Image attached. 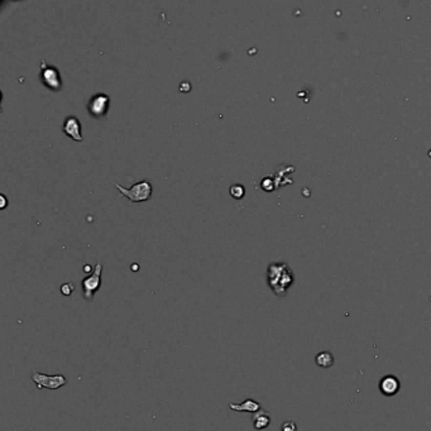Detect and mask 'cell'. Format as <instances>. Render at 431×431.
Masks as SVG:
<instances>
[{"instance_id":"cell-10","label":"cell","mask_w":431,"mask_h":431,"mask_svg":"<svg viewBox=\"0 0 431 431\" xmlns=\"http://www.w3.org/2000/svg\"><path fill=\"white\" fill-rule=\"evenodd\" d=\"M253 426L256 430H264L271 424V415L264 410H260L253 415Z\"/></svg>"},{"instance_id":"cell-18","label":"cell","mask_w":431,"mask_h":431,"mask_svg":"<svg viewBox=\"0 0 431 431\" xmlns=\"http://www.w3.org/2000/svg\"><path fill=\"white\" fill-rule=\"evenodd\" d=\"M133 269H134V271H137V269H138V266H137V264H135V266H133Z\"/></svg>"},{"instance_id":"cell-3","label":"cell","mask_w":431,"mask_h":431,"mask_svg":"<svg viewBox=\"0 0 431 431\" xmlns=\"http://www.w3.org/2000/svg\"><path fill=\"white\" fill-rule=\"evenodd\" d=\"M101 273H103V264L100 262H98L96 266H95L94 271L91 272V275H89L81 281L85 300L91 301L94 299L95 294L99 291V288L101 286Z\"/></svg>"},{"instance_id":"cell-17","label":"cell","mask_w":431,"mask_h":431,"mask_svg":"<svg viewBox=\"0 0 431 431\" xmlns=\"http://www.w3.org/2000/svg\"><path fill=\"white\" fill-rule=\"evenodd\" d=\"M1 199H3V206H1V208H5V197L1 196Z\"/></svg>"},{"instance_id":"cell-12","label":"cell","mask_w":431,"mask_h":431,"mask_svg":"<svg viewBox=\"0 0 431 431\" xmlns=\"http://www.w3.org/2000/svg\"><path fill=\"white\" fill-rule=\"evenodd\" d=\"M229 194L233 199L240 200L244 197L245 189L244 186H242V185H232V186L229 187Z\"/></svg>"},{"instance_id":"cell-2","label":"cell","mask_w":431,"mask_h":431,"mask_svg":"<svg viewBox=\"0 0 431 431\" xmlns=\"http://www.w3.org/2000/svg\"><path fill=\"white\" fill-rule=\"evenodd\" d=\"M115 187L119 190V193L131 202H143L147 201L152 196L153 189L148 181H139L138 184L133 185L130 189L122 187L119 184H115Z\"/></svg>"},{"instance_id":"cell-4","label":"cell","mask_w":431,"mask_h":431,"mask_svg":"<svg viewBox=\"0 0 431 431\" xmlns=\"http://www.w3.org/2000/svg\"><path fill=\"white\" fill-rule=\"evenodd\" d=\"M32 381L36 383L38 389L47 388V389H51V391L61 388V387L66 386V383H67L66 377L62 376V374L48 376V374L40 373V372H33V373H32Z\"/></svg>"},{"instance_id":"cell-15","label":"cell","mask_w":431,"mask_h":431,"mask_svg":"<svg viewBox=\"0 0 431 431\" xmlns=\"http://www.w3.org/2000/svg\"><path fill=\"white\" fill-rule=\"evenodd\" d=\"M180 90L184 92H189L190 91V84L189 83H182L180 85Z\"/></svg>"},{"instance_id":"cell-7","label":"cell","mask_w":431,"mask_h":431,"mask_svg":"<svg viewBox=\"0 0 431 431\" xmlns=\"http://www.w3.org/2000/svg\"><path fill=\"white\" fill-rule=\"evenodd\" d=\"M62 129H64L65 134L68 135L70 138L75 139L76 142H83L84 138L83 133H81L83 131V127H81V123H80V120L77 119L76 116L72 115L66 118Z\"/></svg>"},{"instance_id":"cell-1","label":"cell","mask_w":431,"mask_h":431,"mask_svg":"<svg viewBox=\"0 0 431 431\" xmlns=\"http://www.w3.org/2000/svg\"><path fill=\"white\" fill-rule=\"evenodd\" d=\"M295 281L290 266L282 262L269 263L267 268V283L279 297H284Z\"/></svg>"},{"instance_id":"cell-9","label":"cell","mask_w":431,"mask_h":431,"mask_svg":"<svg viewBox=\"0 0 431 431\" xmlns=\"http://www.w3.org/2000/svg\"><path fill=\"white\" fill-rule=\"evenodd\" d=\"M229 409L236 412H249V413H256L258 411H260V404L257 401L252 400V398H247L240 404H229Z\"/></svg>"},{"instance_id":"cell-16","label":"cell","mask_w":431,"mask_h":431,"mask_svg":"<svg viewBox=\"0 0 431 431\" xmlns=\"http://www.w3.org/2000/svg\"><path fill=\"white\" fill-rule=\"evenodd\" d=\"M84 271H85V272H90V271H91V267H90V266H85Z\"/></svg>"},{"instance_id":"cell-11","label":"cell","mask_w":431,"mask_h":431,"mask_svg":"<svg viewBox=\"0 0 431 431\" xmlns=\"http://www.w3.org/2000/svg\"><path fill=\"white\" fill-rule=\"evenodd\" d=\"M316 366L321 368H330L334 364V357L330 352H321L315 358Z\"/></svg>"},{"instance_id":"cell-5","label":"cell","mask_w":431,"mask_h":431,"mask_svg":"<svg viewBox=\"0 0 431 431\" xmlns=\"http://www.w3.org/2000/svg\"><path fill=\"white\" fill-rule=\"evenodd\" d=\"M41 80L51 90H58L62 87V79L60 71L53 66H48L46 61L41 62Z\"/></svg>"},{"instance_id":"cell-14","label":"cell","mask_w":431,"mask_h":431,"mask_svg":"<svg viewBox=\"0 0 431 431\" xmlns=\"http://www.w3.org/2000/svg\"><path fill=\"white\" fill-rule=\"evenodd\" d=\"M282 431H297V426L294 421H286L281 426Z\"/></svg>"},{"instance_id":"cell-13","label":"cell","mask_w":431,"mask_h":431,"mask_svg":"<svg viewBox=\"0 0 431 431\" xmlns=\"http://www.w3.org/2000/svg\"><path fill=\"white\" fill-rule=\"evenodd\" d=\"M60 291H61V294L64 295V296L66 297L71 296V295L75 292V284L72 283V282H66V283H64L61 287H60Z\"/></svg>"},{"instance_id":"cell-6","label":"cell","mask_w":431,"mask_h":431,"mask_svg":"<svg viewBox=\"0 0 431 431\" xmlns=\"http://www.w3.org/2000/svg\"><path fill=\"white\" fill-rule=\"evenodd\" d=\"M110 105V98L105 94L94 95L89 101V113L95 118H103L107 115Z\"/></svg>"},{"instance_id":"cell-8","label":"cell","mask_w":431,"mask_h":431,"mask_svg":"<svg viewBox=\"0 0 431 431\" xmlns=\"http://www.w3.org/2000/svg\"><path fill=\"white\" fill-rule=\"evenodd\" d=\"M401 388V383L398 381L397 377L394 376H386L381 379L379 382V391L381 393L387 396V397H392L394 394H397L398 391Z\"/></svg>"}]
</instances>
